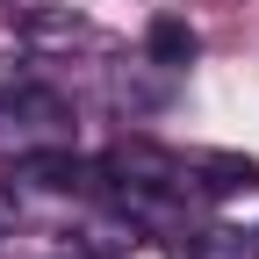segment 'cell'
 I'll return each instance as SVG.
<instances>
[{
	"mask_svg": "<svg viewBox=\"0 0 259 259\" xmlns=\"http://www.w3.org/2000/svg\"><path fill=\"white\" fill-rule=\"evenodd\" d=\"M72 151V101L58 87H0V166H36Z\"/></svg>",
	"mask_w": 259,
	"mask_h": 259,
	"instance_id": "1",
	"label": "cell"
},
{
	"mask_svg": "<svg viewBox=\"0 0 259 259\" xmlns=\"http://www.w3.org/2000/svg\"><path fill=\"white\" fill-rule=\"evenodd\" d=\"M44 259H94V245H79V238H58Z\"/></svg>",
	"mask_w": 259,
	"mask_h": 259,
	"instance_id": "3",
	"label": "cell"
},
{
	"mask_svg": "<svg viewBox=\"0 0 259 259\" xmlns=\"http://www.w3.org/2000/svg\"><path fill=\"white\" fill-rule=\"evenodd\" d=\"M8 238H15V194L0 187V245H8Z\"/></svg>",
	"mask_w": 259,
	"mask_h": 259,
	"instance_id": "4",
	"label": "cell"
},
{
	"mask_svg": "<svg viewBox=\"0 0 259 259\" xmlns=\"http://www.w3.org/2000/svg\"><path fill=\"white\" fill-rule=\"evenodd\" d=\"M187 58H194V29L173 22V15H158V22H151V36H144V65H158V72H180Z\"/></svg>",
	"mask_w": 259,
	"mask_h": 259,
	"instance_id": "2",
	"label": "cell"
}]
</instances>
